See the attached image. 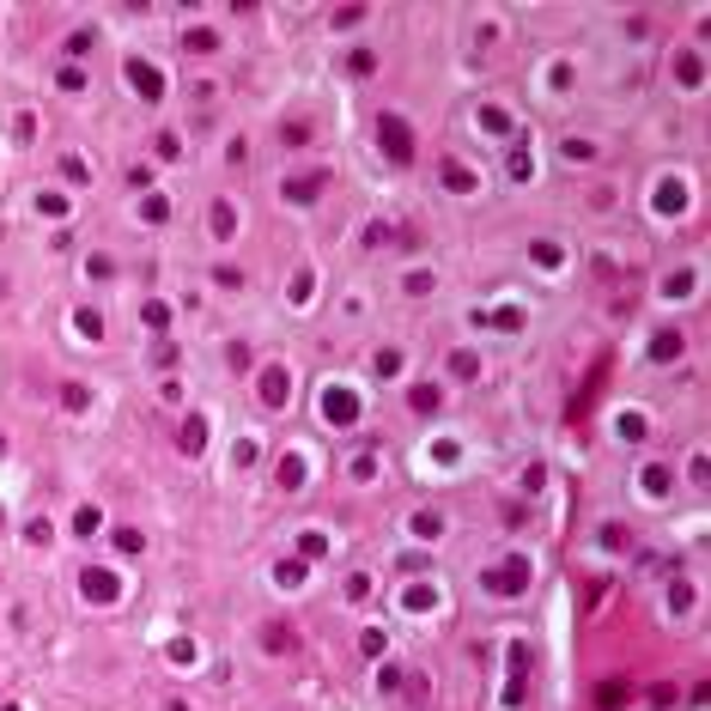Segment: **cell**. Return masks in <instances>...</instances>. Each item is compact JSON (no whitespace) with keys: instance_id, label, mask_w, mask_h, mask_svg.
<instances>
[{"instance_id":"1","label":"cell","mask_w":711,"mask_h":711,"mask_svg":"<svg viewBox=\"0 0 711 711\" xmlns=\"http://www.w3.org/2000/svg\"><path fill=\"white\" fill-rule=\"evenodd\" d=\"M237 231H244V213H237V201H213V213H207V237H213V244H231Z\"/></svg>"},{"instance_id":"2","label":"cell","mask_w":711,"mask_h":711,"mask_svg":"<svg viewBox=\"0 0 711 711\" xmlns=\"http://www.w3.org/2000/svg\"><path fill=\"white\" fill-rule=\"evenodd\" d=\"M450 377H456V383H474V377H481V353L456 347V353H450Z\"/></svg>"},{"instance_id":"3","label":"cell","mask_w":711,"mask_h":711,"mask_svg":"<svg viewBox=\"0 0 711 711\" xmlns=\"http://www.w3.org/2000/svg\"><path fill=\"white\" fill-rule=\"evenodd\" d=\"M98 523H104L98 505H79V511H73V535H98Z\"/></svg>"},{"instance_id":"4","label":"cell","mask_w":711,"mask_h":711,"mask_svg":"<svg viewBox=\"0 0 711 711\" xmlns=\"http://www.w3.org/2000/svg\"><path fill=\"white\" fill-rule=\"evenodd\" d=\"M438 402H444L438 383H432V389H414V414H438Z\"/></svg>"},{"instance_id":"5","label":"cell","mask_w":711,"mask_h":711,"mask_svg":"<svg viewBox=\"0 0 711 711\" xmlns=\"http://www.w3.org/2000/svg\"><path fill=\"white\" fill-rule=\"evenodd\" d=\"M402 292H408V298H420V292H432V268H426V274H420V268H414V274H408V280H402Z\"/></svg>"},{"instance_id":"6","label":"cell","mask_w":711,"mask_h":711,"mask_svg":"<svg viewBox=\"0 0 711 711\" xmlns=\"http://www.w3.org/2000/svg\"><path fill=\"white\" fill-rule=\"evenodd\" d=\"M213 280H219L225 292H237V286H244V274H237V268H213Z\"/></svg>"}]
</instances>
